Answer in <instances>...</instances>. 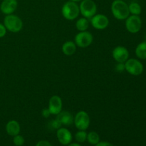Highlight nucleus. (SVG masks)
Segmentation results:
<instances>
[{"mask_svg":"<svg viewBox=\"0 0 146 146\" xmlns=\"http://www.w3.org/2000/svg\"><path fill=\"white\" fill-rule=\"evenodd\" d=\"M56 137L58 142L63 145H67L72 141V134L66 128H60L56 131Z\"/></svg>","mask_w":146,"mask_h":146,"instance_id":"f8f14e48","label":"nucleus"},{"mask_svg":"<svg viewBox=\"0 0 146 146\" xmlns=\"http://www.w3.org/2000/svg\"><path fill=\"white\" fill-rule=\"evenodd\" d=\"M94 37L90 32L87 31H80L75 36V44L81 48H86L93 42Z\"/></svg>","mask_w":146,"mask_h":146,"instance_id":"0eeeda50","label":"nucleus"},{"mask_svg":"<svg viewBox=\"0 0 146 146\" xmlns=\"http://www.w3.org/2000/svg\"><path fill=\"white\" fill-rule=\"evenodd\" d=\"M36 146H52V145L47 141H40L37 143Z\"/></svg>","mask_w":146,"mask_h":146,"instance_id":"a878e982","label":"nucleus"},{"mask_svg":"<svg viewBox=\"0 0 146 146\" xmlns=\"http://www.w3.org/2000/svg\"><path fill=\"white\" fill-rule=\"evenodd\" d=\"M20 129L21 128H20L19 123L14 120L9 121L6 125V131H7V134L11 136L14 137L19 134Z\"/></svg>","mask_w":146,"mask_h":146,"instance_id":"2eb2a0df","label":"nucleus"},{"mask_svg":"<svg viewBox=\"0 0 146 146\" xmlns=\"http://www.w3.org/2000/svg\"><path fill=\"white\" fill-rule=\"evenodd\" d=\"M125 69V64L124 63H118L115 66V71L118 72H123Z\"/></svg>","mask_w":146,"mask_h":146,"instance_id":"b1692460","label":"nucleus"},{"mask_svg":"<svg viewBox=\"0 0 146 146\" xmlns=\"http://www.w3.org/2000/svg\"><path fill=\"white\" fill-rule=\"evenodd\" d=\"M123 1H124V0H123Z\"/></svg>","mask_w":146,"mask_h":146,"instance_id":"7c9ffc66","label":"nucleus"},{"mask_svg":"<svg viewBox=\"0 0 146 146\" xmlns=\"http://www.w3.org/2000/svg\"><path fill=\"white\" fill-rule=\"evenodd\" d=\"M18 2L17 0H3L0 6L1 12L4 14H11L17 9Z\"/></svg>","mask_w":146,"mask_h":146,"instance_id":"ddd939ff","label":"nucleus"},{"mask_svg":"<svg viewBox=\"0 0 146 146\" xmlns=\"http://www.w3.org/2000/svg\"><path fill=\"white\" fill-rule=\"evenodd\" d=\"M90 117L86 111H81L76 113L74 119V123L79 131H86L90 125Z\"/></svg>","mask_w":146,"mask_h":146,"instance_id":"39448f33","label":"nucleus"},{"mask_svg":"<svg viewBox=\"0 0 146 146\" xmlns=\"http://www.w3.org/2000/svg\"><path fill=\"white\" fill-rule=\"evenodd\" d=\"M62 100L58 96H53L48 101V109L51 115H58L62 111Z\"/></svg>","mask_w":146,"mask_h":146,"instance_id":"9d476101","label":"nucleus"},{"mask_svg":"<svg viewBox=\"0 0 146 146\" xmlns=\"http://www.w3.org/2000/svg\"><path fill=\"white\" fill-rule=\"evenodd\" d=\"M76 141L79 143H82L86 141L87 133L85 131H78L75 135Z\"/></svg>","mask_w":146,"mask_h":146,"instance_id":"412c9836","label":"nucleus"},{"mask_svg":"<svg viewBox=\"0 0 146 146\" xmlns=\"http://www.w3.org/2000/svg\"><path fill=\"white\" fill-rule=\"evenodd\" d=\"M95 146H114V145H113V144H111V143L103 141V142H99L98 143H97Z\"/></svg>","mask_w":146,"mask_h":146,"instance_id":"cd10ccee","label":"nucleus"},{"mask_svg":"<svg viewBox=\"0 0 146 146\" xmlns=\"http://www.w3.org/2000/svg\"><path fill=\"white\" fill-rule=\"evenodd\" d=\"M135 55L141 59H146V41H143L137 46Z\"/></svg>","mask_w":146,"mask_h":146,"instance_id":"f3484780","label":"nucleus"},{"mask_svg":"<svg viewBox=\"0 0 146 146\" xmlns=\"http://www.w3.org/2000/svg\"><path fill=\"white\" fill-rule=\"evenodd\" d=\"M88 27H89V21L88 20V19L85 18V17L78 19L76 23V27L77 30H78L79 31H86Z\"/></svg>","mask_w":146,"mask_h":146,"instance_id":"a211bd4d","label":"nucleus"},{"mask_svg":"<svg viewBox=\"0 0 146 146\" xmlns=\"http://www.w3.org/2000/svg\"><path fill=\"white\" fill-rule=\"evenodd\" d=\"M41 115H42V116L44 117V118H47L49 117V115H51V113H50V112H49V111H48V108H44V109L42 110Z\"/></svg>","mask_w":146,"mask_h":146,"instance_id":"bb28decb","label":"nucleus"},{"mask_svg":"<svg viewBox=\"0 0 146 146\" xmlns=\"http://www.w3.org/2000/svg\"><path fill=\"white\" fill-rule=\"evenodd\" d=\"M80 13L87 19L94 17L97 11V6L93 0H82L79 5Z\"/></svg>","mask_w":146,"mask_h":146,"instance_id":"20e7f679","label":"nucleus"},{"mask_svg":"<svg viewBox=\"0 0 146 146\" xmlns=\"http://www.w3.org/2000/svg\"><path fill=\"white\" fill-rule=\"evenodd\" d=\"M56 119L58 120V122L64 125H67L69 126L74 123V116L72 114L68 111H61L58 115H56Z\"/></svg>","mask_w":146,"mask_h":146,"instance_id":"4468645a","label":"nucleus"},{"mask_svg":"<svg viewBox=\"0 0 146 146\" xmlns=\"http://www.w3.org/2000/svg\"><path fill=\"white\" fill-rule=\"evenodd\" d=\"M4 27L12 33L19 32L23 27V22L21 19L14 14H8L4 17Z\"/></svg>","mask_w":146,"mask_h":146,"instance_id":"7ed1b4c3","label":"nucleus"},{"mask_svg":"<svg viewBox=\"0 0 146 146\" xmlns=\"http://www.w3.org/2000/svg\"><path fill=\"white\" fill-rule=\"evenodd\" d=\"M7 33V29L4 27V25L0 24V38L4 36Z\"/></svg>","mask_w":146,"mask_h":146,"instance_id":"393cba45","label":"nucleus"},{"mask_svg":"<svg viewBox=\"0 0 146 146\" xmlns=\"http://www.w3.org/2000/svg\"><path fill=\"white\" fill-rule=\"evenodd\" d=\"M111 12L118 20L126 19L130 14L128 5L123 0H114L111 4Z\"/></svg>","mask_w":146,"mask_h":146,"instance_id":"f257e3e1","label":"nucleus"},{"mask_svg":"<svg viewBox=\"0 0 146 146\" xmlns=\"http://www.w3.org/2000/svg\"><path fill=\"white\" fill-rule=\"evenodd\" d=\"M87 141L91 145H96L97 143L100 142V136L95 131H91V132L87 133Z\"/></svg>","mask_w":146,"mask_h":146,"instance_id":"6ab92c4d","label":"nucleus"},{"mask_svg":"<svg viewBox=\"0 0 146 146\" xmlns=\"http://www.w3.org/2000/svg\"><path fill=\"white\" fill-rule=\"evenodd\" d=\"M24 142H25V140L22 135L18 134V135L14 136L13 143L16 146H22L24 144Z\"/></svg>","mask_w":146,"mask_h":146,"instance_id":"4be33fe9","label":"nucleus"},{"mask_svg":"<svg viewBox=\"0 0 146 146\" xmlns=\"http://www.w3.org/2000/svg\"><path fill=\"white\" fill-rule=\"evenodd\" d=\"M128 9H129V12L132 15H138L139 16L141 14V5L137 2H132L128 5Z\"/></svg>","mask_w":146,"mask_h":146,"instance_id":"aec40b11","label":"nucleus"},{"mask_svg":"<svg viewBox=\"0 0 146 146\" xmlns=\"http://www.w3.org/2000/svg\"><path fill=\"white\" fill-rule=\"evenodd\" d=\"M62 15L66 19L74 20L78 17L80 14L79 6L76 2L69 1L66 2L61 9Z\"/></svg>","mask_w":146,"mask_h":146,"instance_id":"f03ea898","label":"nucleus"},{"mask_svg":"<svg viewBox=\"0 0 146 146\" xmlns=\"http://www.w3.org/2000/svg\"><path fill=\"white\" fill-rule=\"evenodd\" d=\"M91 24L96 29L103 30L108 27L109 19L104 14H95L91 18Z\"/></svg>","mask_w":146,"mask_h":146,"instance_id":"1a4fd4ad","label":"nucleus"},{"mask_svg":"<svg viewBox=\"0 0 146 146\" xmlns=\"http://www.w3.org/2000/svg\"><path fill=\"white\" fill-rule=\"evenodd\" d=\"M63 53L66 56H71L76 51V45L75 42L71 41H66L61 48Z\"/></svg>","mask_w":146,"mask_h":146,"instance_id":"dca6fc26","label":"nucleus"},{"mask_svg":"<svg viewBox=\"0 0 146 146\" xmlns=\"http://www.w3.org/2000/svg\"><path fill=\"white\" fill-rule=\"evenodd\" d=\"M112 56L118 63H125L129 58V52L125 47L118 46L113 50Z\"/></svg>","mask_w":146,"mask_h":146,"instance_id":"9b49d317","label":"nucleus"},{"mask_svg":"<svg viewBox=\"0 0 146 146\" xmlns=\"http://www.w3.org/2000/svg\"><path fill=\"white\" fill-rule=\"evenodd\" d=\"M124 64L125 71L133 76H139L143 71L144 67L143 64L135 58H128Z\"/></svg>","mask_w":146,"mask_h":146,"instance_id":"423d86ee","label":"nucleus"},{"mask_svg":"<svg viewBox=\"0 0 146 146\" xmlns=\"http://www.w3.org/2000/svg\"><path fill=\"white\" fill-rule=\"evenodd\" d=\"M66 146H81L80 144L77 143H71L68 145H67Z\"/></svg>","mask_w":146,"mask_h":146,"instance_id":"c85d7f7f","label":"nucleus"},{"mask_svg":"<svg viewBox=\"0 0 146 146\" xmlns=\"http://www.w3.org/2000/svg\"><path fill=\"white\" fill-rule=\"evenodd\" d=\"M61 124L58 122V120L56 118V120H52L49 122V126L51 129L53 130H58V128H60L61 127Z\"/></svg>","mask_w":146,"mask_h":146,"instance_id":"5701e85b","label":"nucleus"},{"mask_svg":"<svg viewBox=\"0 0 146 146\" xmlns=\"http://www.w3.org/2000/svg\"><path fill=\"white\" fill-rule=\"evenodd\" d=\"M72 1H75V2H78V1H81L82 0H71Z\"/></svg>","mask_w":146,"mask_h":146,"instance_id":"c756f323","label":"nucleus"},{"mask_svg":"<svg viewBox=\"0 0 146 146\" xmlns=\"http://www.w3.org/2000/svg\"><path fill=\"white\" fill-rule=\"evenodd\" d=\"M141 27H142V21L139 16L131 15L126 19L125 27L130 33L136 34L141 30Z\"/></svg>","mask_w":146,"mask_h":146,"instance_id":"6e6552de","label":"nucleus"}]
</instances>
